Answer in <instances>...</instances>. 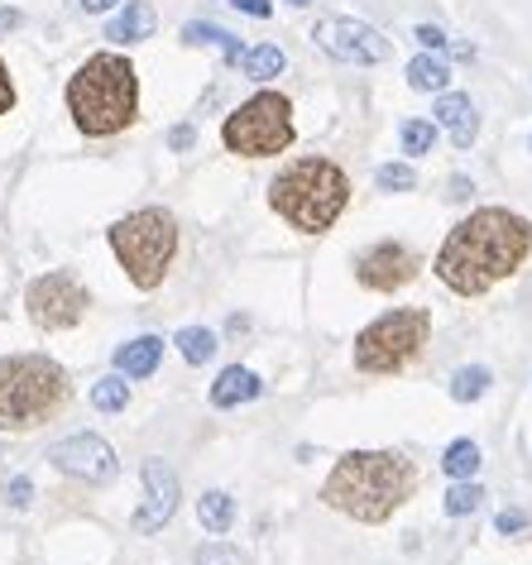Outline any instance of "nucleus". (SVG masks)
<instances>
[{"mask_svg":"<svg viewBox=\"0 0 532 565\" xmlns=\"http://www.w3.org/2000/svg\"><path fill=\"white\" fill-rule=\"evenodd\" d=\"M532 249V225L503 206H480L446 235L437 254V278L460 298H480L489 282L509 278L523 268Z\"/></svg>","mask_w":532,"mask_h":565,"instance_id":"obj_1","label":"nucleus"},{"mask_svg":"<svg viewBox=\"0 0 532 565\" xmlns=\"http://www.w3.org/2000/svg\"><path fill=\"white\" fill-rule=\"evenodd\" d=\"M413 489H417V470L394 450H350L327 475L321 499L355 522H389L394 508L413 499Z\"/></svg>","mask_w":532,"mask_h":565,"instance_id":"obj_2","label":"nucleus"},{"mask_svg":"<svg viewBox=\"0 0 532 565\" xmlns=\"http://www.w3.org/2000/svg\"><path fill=\"white\" fill-rule=\"evenodd\" d=\"M67 110H73L82 135H120L139 110V77L130 58L120 53H96L77 67V77L67 82Z\"/></svg>","mask_w":532,"mask_h":565,"instance_id":"obj_3","label":"nucleus"},{"mask_svg":"<svg viewBox=\"0 0 532 565\" xmlns=\"http://www.w3.org/2000/svg\"><path fill=\"white\" fill-rule=\"evenodd\" d=\"M345 202H350V182L331 159L288 163L269 188V206L292 225V231H307V235L331 231L336 216L345 211Z\"/></svg>","mask_w":532,"mask_h":565,"instance_id":"obj_4","label":"nucleus"},{"mask_svg":"<svg viewBox=\"0 0 532 565\" xmlns=\"http://www.w3.org/2000/svg\"><path fill=\"white\" fill-rule=\"evenodd\" d=\"M67 403V374L49 355H6L0 360V427L30 431Z\"/></svg>","mask_w":532,"mask_h":565,"instance_id":"obj_5","label":"nucleus"},{"mask_svg":"<svg viewBox=\"0 0 532 565\" xmlns=\"http://www.w3.org/2000/svg\"><path fill=\"white\" fill-rule=\"evenodd\" d=\"M106 235H110V249H116V259L125 274H130L135 288H145V292L159 288L168 264H173V254H178V221L159 206H145V211H130L125 221H116Z\"/></svg>","mask_w":532,"mask_h":565,"instance_id":"obj_6","label":"nucleus"},{"mask_svg":"<svg viewBox=\"0 0 532 565\" xmlns=\"http://www.w3.org/2000/svg\"><path fill=\"white\" fill-rule=\"evenodd\" d=\"M432 335V312L427 307H394L380 321H370L355 335V370L365 374H394L403 370Z\"/></svg>","mask_w":532,"mask_h":565,"instance_id":"obj_7","label":"nucleus"},{"mask_svg":"<svg viewBox=\"0 0 532 565\" xmlns=\"http://www.w3.org/2000/svg\"><path fill=\"white\" fill-rule=\"evenodd\" d=\"M221 139H226L231 153H245V159H269V153H284L292 145V106H288V96H278V92L249 96L235 116H226V125H221Z\"/></svg>","mask_w":532,"mask_h":565,"instance_id":"obj_8","label":"nucleus"},{"mask_svg":"<svg viewBox=\"0 0 532 565\" xmlns=\"http://www.w3.org/2000/svg\"><path fill=\"white\" fill-rule=\"evenodd\" d=\"M312 39L321 44V53H331L336 63H355V67H374V63H384L389 53H394V44H389V39L374 30V24L350 20V15L317 20Z\"/></svg>","mask_w":532,"mask_h":565,"instance_id":"obj_9","label":"nucleus"},{"mask_svg":"<svg viewBox=\"0 0 532 565\" xmlns=\"http://www.w3.org/2000/svg\"><path fill=\"white\" fill-rule=\"evenodd\" d=\"M24 307H30L34 327L63 331V327H77V317L87 312V288H82L73 274H44V278L30 282Z\"/></svg>","mask_w":532,"mask_h":565,"instance_id":"obj_10","label":"nucleus"},{"mask_svg":"<svg viewBox=\"0 0 532 565\" xmlns=\"http://www.w3.org/2000/svg\"><path fill=\"white\" fill-rule=\"evenodd\" d=\"M417 254L408 245H398V239H380L374 249H365L355 259V278L365 282V288L374 292H394V288H408V282L417 278Z\"/></svg>","mask_w":532,"mask_h":565,"instance_id":"obj_11","label":"nucleus"},{"mask_svg":"<svg viewBox=\"0 0 532 565\" xmlns=\"http://www.w3.org/2000/svg\"><path fill=\"white\" fill-rule=\"evenodd\" d=\"M49 460L58 465L63 475L87 479V484H102V479L116 475V450H110L102 436H92V431H77V436H67V441H58L49 450Z\"/></svg>","mask_w":532,"mask_h":565,"instance_id":"obj_12","label":"nucleus"},{"mask_svg":"<svg viewBox=\"0 0 532 565\" xmlns=\"http://www.w3.org/2000/svg\"><path fill=\"white\" fill-rule=\"evenodd\" d=\"M139 475H145V508L135 513V532H159L178 513V475L159 456H149L139 465Z\"/></svg>","mask_w":532,"mask_h":565,"instance_id":"obj_13","label":"nucleus"},{"mask_svg":"<svg viewBox=\"0 0 532 565\" xmlns=\"http://www.w3.org/2000/svg\"><path fill=\"white\" fill-rule=\"evenodd\" d=\"M432 116H437V125H446L451 130V145L456 149H470L475 135H480V116H475V102L460 92H441L437 106H432Z\"/></svg>","mask_w":532,"mask_h":565,"instance_id":"obj_14","label":"nucleus"},{"mask_svg":"<svg viewBox=\"0 0 532 565\" xmlns=\"http://www.w3.org/2000/svg\"><path fill=\"white\" fill-rule=\"evenodd\" d=\"M159 360H163V341H159V335H139V341H130V345L116 350V370H120L125 379L153 374V370H159Z\"/></svg>","mask_w":532,"mask_h":565,"instance_id":"obj_15","label":"nucleus"},{"mask_svg":"<svg viewBox=\"0 0 532 565\" xmlns=\"http://www.w3.org/2000/svg\"><path fill=\"white\" fill-rule=\"evenodd\" d=\"M264 384L249 370H241V364H231V370H221V379L212 384V403L216 407H241L249 398H259Z\"/></svg>","mask_w":532,"mask_h":565,"instance_id":"obj_16","label":"nucleus"},{"mask_svg":"<svg viewBox=\"0 0 532 565\" xmlns=\"http://www.w3.org/2000/svg\"><path fill=\"white\" fill-rule=\"evenodd\" d=\"M149 34H153V10L145 6V0H125V10L110 20V30H106V39H116V44H145Z\"/></svg>","mask_w":532,"mask_h":565,"instance_id":"obj_17","label":"nucleus"},{"mask_svg":"<svg viewBox=\"0 0 532 565\" xmlns=\"http://www.w3.org/2000/svg\"><path fill=\"white\" fill-rule=\"evenodd\" d=\"M183 39H188V44H216V49H221V58H226L231 67H241V63H245V53H249V49H241V39H235V34L216 30V24H198V20L183 24Z\"/></svg>","mask_w":532,"mask_h":565,"instance_id":"obj_18","label":"nucleus"},{"mask_svg":"<svg viewBox=\"0 0 532 565\" xmlns=\"http://www.w3.org/2000/svg\"><path fill=\"white\" fill-rule=\"evenodd\" d=\"M198 518H202V527L212 532V536L231 532V522H235V499H231V493H221V489L202 493V499H198Z\"/></svg>","mask_w":532,"mask_h":565,"instance_id":"obj_19","label":"nucleus"},{"mask_svg":"<svg viewBox=\"0 0 532 565\" xmlns=\"http://www.w3.org/2000/svg\"><path fill=\"white\" fill-rule=\"evenodd\" d=\"M446 82H451V67H446L441 58H432V53L408 63V87L413 92H446Z\"/></svg>","mask_w":532,"mask_h":565,"instance_id":"obj_20","label":"nucleus"},{"mask_svg":"<svg viewBox=\"0 0 532 565\" xmlns=\"http://www.w3.org/2000/svg\"><path fill=\"white\" fill-rule=\"evenodd\" d=\"M245 73L249 77H259V82H269V77H278V73H284V67H288V58H284V49H278V44H259V49H249L245 53Z\"/></svg>","mask_w":532,"mask_h":565,"instance_id":"obj_21","label":"nucleus"},{"mask_svg":"<svg viewBox=\"0 0 532 565\" xmlns=\"http://www.w3.org/2000/svg\"><path fill=\"white\" fill-rule=\"evenodd\" d=\"M173 345L183 350V360H188V364H206V360L216 355V335L206 331V327H183Z\"/></svg>","mask_w":532,"mask_h":565,"instance_id":"obj_22","label":"nucleus"},{"mask_svg":"<svg viewBox=\"0 0 532 565\" xmlns=\"http://www.w3.org/2000/svg\"><path fill=\"white\" fill-rule=\"evenodd\" d=\"M441 470L451 479H470L475 470H480V446L475 441H451L446 446V456H441Z\"/></svg>","mask_w":532,"mask_h":565,"instance_id":"obj_23","label":"nucleus"},{"mask_svg":"<svg viewBox=\"0 0 532 565\" xmlns=\"http://www.w3.org/2000/svg\"><path fill=\"white\" fill-rule=\"evenodd\" d=\"M489 393V370L485 364H470V370H456L451 374V398L456 403H475Z\"/></svg>","mask_w":532,"mask_h":565,"instance_id":"obj_24","label":"nucleus"},{"mask_svg":"<svg viewBox=\"0 0 532 565\" xmlns=\"http://www.w3.org/2000/svg\"><path fill=\"white\" fill-rule=\"evenodd\" d=\"M437 145V120H403V153L423 159Z\"/></svg>","mask_w":532,"mask_h":565,"instance_id":"obj_25","label":"nucleus"},{"mask_svg":"<svg viewBox=\"0 0 532 565\" xmlns=\"http://www.w3.org/2000/svg\"><path fill=\"white\" fill-rule=\"evenodd\" d=\"M125 403H130V384H125L120 374H110L92 388V407H102V413H120Z\"/></svg>","mask_w":532,"mask_h":565,"instance_id":"obj_26","label":"nucleus"},{"mask_svg":"<svg viewBox=\"0 0 532 565\" xmlns=\"http://www.w3.org/2000/svg\"><path fill=\"white\" fill-rule=\"evenodd\" d=\"M480 499H485L480 484H470V479H456V489L446 493V513H451V518H466V513H475V508H480Z\"/></svg>","mask_w":532,"mask_h":565,"instance_id":"obj_27","label":"nucleus"},{"mask_svg":"<svg viewBox=\"0 0 532 565\" xmlns=\"http://www.w3.org/2000/svg\"><path fill=\"white\" fill-rule=\"evenodd\" d=\"M374 182H380V192H413L417 188V173L408 163H384L380 173H374Z\"/></svg>","mask_w":532,"mask_h":565,"instance_id":"obj_28","label":"nucleus"},{"mask_svg":"<svg viewBox=\"0 0 532 565\" xmlns=\"http://www.w3.org/2000/svg\"><path fill=\"white\" fill-rule=\"evenodd\" d=\"M198 565H249V556H241L226 542H212V546H198Z\"/></svg>","mask_w":532,"mask_h":565,"instance_id":"obj_29","label":"nucleus"},{"mask_svg":"<svg viewBox=\"0 0 532 565\" xmlns=\"http://www.w3.org/2000/svg\"><path fill=\"white\" fill-rule=\"evenodd\" d=\"M413 39H417V44H423V49H451V39H446V34L437 30V24H417Z\"/></svg>","mask_w":532,"mask_h":565,"instance_id":"obj_30","label":"nucleus"},{"mask_svg":"<svg viewBox=\"0 0 532 565\" xmlns=\"http://www.w3.org/2000/svg\"><path fill=\"white\" fill-rule=\"evenodd\" d=\"M494 527H499L503 536H509V532H523V527H528V518L518 513V508H503V513L494 518Z\"/></svg>","mask_w":532,"mask_h":565,"instance_id":"obj_31","label":"nucleus"},{"mask_svg":"<svg viewBox=\"0 0 532 565\" xmlns=\"http://www.w3.org/2000/svg\"><path fill=\"white\" fill-rule=\"evenodd\" d=\"M30 499H34V484H30V479H10V503H15V508H30Z\"/></svg>","mask_w":532,"mask_h":565,"instance_id":"obj_32","label":"nucleus"},{"mask_svg":"<svg viewBox=\"0 0 532 565\" xmlns=\"http://www.w3.org/2000/svg\"><path fill=\"white\" fill-rule=\"evenodd\" d=\"M231 6H235V10H245V15H255V20H269V15H274L269 0H231Z\"/></svg>","mask_w":532,"mask_h":565,"instance_id":"obj_33","label":"nucleus"},{"mask_svg":"<svg viewBox=\"0 0 532 565\" xmlns=\"http://www.w3.org/2000/svg\"><path fill=\"white\" fill-rule=\"evenodd\" d=\"M15 106V87H10V73H6V63H0V116Z\"/></svg>","mask_w":532,"mask_h":565,"instance_id":"obj_34","label":"nucleus"},{"mask_svg":"<svg viewBox=\"0 0 532 565\" xmlns=\"http://www.w3.org/2000/svg\"><path fill=\"white\" fill-rule=\"evenodd\" d=\"M77 6H82V10H92V15H96V10H110V6H120V0H77Z\"/></svg>","mask_w":532,"mask_h":565,"instance_id":"obj_35","label":"nucleus"},{"mask_svg":"<svg viewBox=\"0 0 532 565\" xmlns=\"http://www.w3.org/2000/svg\"><path fill=\"white\" fill-rule=\"evenodd\" d=\"M192 145V130H188V125H178V130H173V149H188Z\"/></svg>","mask_w":532,"mask_h":565,"instance_id":"obj_36","label":"nucleus"},{"mask_svg":"<svg viewBox=\"0 0 532 565\" xmlns=\"http://www.w3.org/2000/svg\"><path fill=\"white\" fill-rule=\"evenodd\" d=\"M292 6H312V0H292Z\"/></svg>","mask_w":532,"mask_h":565,"instance_id":"obj_37","label":"nucleus"}]
</instances>
